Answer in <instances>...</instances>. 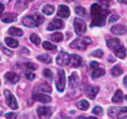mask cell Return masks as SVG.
Segmentation results:
<instances>
[{"label":"cell","mask_w":127,"mask_h":119,"mask_svg":"<svg viewBox=\"0 0 127 119\" xmlns=\"http://www.w3.org/2000/svg\"><path fill=\"white\" fill-rule=\"evenodd\" d=\"M15 7L17 9H19L20 11H23V9H25L27 7V4H26L25 2H23V1H18V2L17 3Z\"/></svg>","instance_id":"obj_36"},{"label":"cell","mask_w":127,"mask_h":119,"mask_svg":"<svg viewBox=\"0 0 127 119\" xmlns=\"http://www.w3.org/2000/svg\"><path fill=\"white\" fill-rule=\"evenodd\" d=\"M67 1H68V2H71V1H73V0H67Z\"/></svg>","instance_id":"obj_52"},{"label":"cell","mask_w":127,"mask_h":119,"mask_svg":"<svg viewBox=\"0 0 127 119\" xmlns=\"http://www.w3.org/2000/svg\"><path fill=\"white\" fill-rule=\"evenodd\" d=\"M4 9H5V6H4V5H3L2 3L0 2V16H1V15H2V14L3 13Z\"/></svg>","instance_id":"obj_45"},{"label":"cell","mask_w":127,"mask_h":119,"mask_svg":"<svg viewBox=\"0 0 127 119\" xmlns=\"http://www.w3.org/2000/svg\"><path fill=\"white\" fill-rule=\"evenodd\" d=\"M123 100V94L122 91L117 90L115 92L114 97H112V102L117 103H122Z\"/></svg>","instance_id":"obj_21"},{"label":"cell","mask_w":127,"mask_h":119,"mask_svg":"<svg viewBox=\"0 0 127 119\" xmlns=\"http://www.w3.org/2000/svg\"><path fill=\"white\" fill-rule=\"evenodd\" d=\"M30 40L31 41L34 43L35 45H39L40 43V38H39V36L34 33L32 34L31 36H30Z\"/></svg>","instance_id":"obj_34"},{"label":"cell","mask_w":127,"mask_h":119,"mask_svg":"<svg viewBox=\"0 0 127 119\" xmlns=\"http://www.w3.org/2000/svg\"><path fill=\"white\" fill-rule=\"evenodd\" d=\"M79 82V76L76 72H73L69 77V85L71 88H75L77 87Z\"/></svg>","instance_id":"obj_18"},{"label":"cell","mask_w":127,"mask_h":119,"mask_svg":"<svg viewBox=\"0 0 127 119\" xmlns=\"http://www.w3.org/2000/svg\"><path fill=\"white\" fill-rule=\"evenodd\" d=\"M8 33L12 36H17V37H20L23 35V30L16 27H11L8 30Z\"/></svg>","instance_id":"obj_22"},{"label":"cell","mask_w":127,"mask_h":119,"mask_svg":"<svg viewBox=\"0 0 127 119\" xmlns=\"http://www.w3.org/2000/svg\"><path fill=\"white\" fill-rule=\"evenodd\" d=\"M0 59H1V58H0Z\"/></svg>","instance_id":"obj_56"},{"label":"cell","mask_w":127,"mask_h":119,"mask_svg":"<svg viewBox=\"0 0 127 119\" xmlns=\"http://www.w3.org/2000/svg\"><path fill=\"white\" fill-rule=\"evenodd\" d=\"M2 112H0V116L2 115Z\"/></svg>","instance_id":"obj_51"},{"label":"cell","mask_w":127,"mask_h":119,"mask_svg":"<svg viewBox=\"0 0 127 119\" xmlns=\"http://www.w3.org/2000/svg\"><path fill=\"white\" fill-rule=\"evenodd\" d=\"M70 57V55L67 52L61 51L58 54V55L56 58L57 64L59 65H69Z\"/></svg>","instance_id":"obj_8"},{"label":"cell","mask_w":127,"mask_h":119,"mask_svg":"<svg viewBox=\"0 0 127 119\" xmlns=\"http://www.w3.org/2000/svg\"><path fill=\"white\" fill-rule=\"evenodd\" d=\"M109 1H112V0H102V2L103 3V5H106V6H108L109 5V3H110V2Z\"/></svg>","instance_id":"obj_46"},{"label":"cell","mask_w":127,"mask_h":119,"mask_svg":"<svg viewBox=\"0 0 127 119\" xmlns=\"http://www.w3.org/2000/svg\"><path fill=\"white\" fill-rule=\"evenodd\" d=\"M82 58H81V56H79L78 55H76V54H73V55H70L69 65L71 67L78 68L82 65Z\"/></svg>","instance_id":"obj_12"},{"label":"cell","mask_w":127,"mask_h":119,"mask_svg":"<svg viewBox=\"0 0 127 119\" xmlns=\"http://www.w3.org/2000/svg\"><path fill=\"white\" fill-rule=\"evenodd\" d=\"M89 106H90V104H89V103L86 100H82L81 101H79L77 103V107L80 110H82V111L87 110L89 108Z\"/></svg>","instance_id":"obj_28"},{"label":"cell","mask_w":127,"mask_h":119,"mask_svg":"<svg viewBox=\"0 0 127 119\" xmlns=\"http://www.w3.org/2000/svg\"><path fill=\"white\" fill-rule=\"evenodd\" d=\"M92 112L95 115H101L102 113H103V109L102 107L100 106H95L92 111Z\"/></svg>","instance_id":"obj_38"},{"label":"cell","mask_w":127,"mask_h":119,"mask_svg":"<svg viewBox=\"0 0 127 119\" xmlns=\"http://www.w3.org/2000/svg\"><path fill=\"white\" fill-rule=\"evenodd\" d=\"M37 59L39 61H40V62H42L46 63V64H49L52 61V57L48 54H43V55H38L37 57Z\"/></svg>","instance_id":"obj_23"},{"label":"cell","mask_w":127,"mask_h":119,"mask_svg":"<svg viewBox=\"0 0 127 119\" xmlns=\"http://www.w3.org/2000/svg\"><path fill=\"white\" fill-rule=\"evenodd\" d=\"M108 113L113 118L123 119L127 117V107H111L108 109Z\"/></svg>","instance_id":"obj_3"},{"label":"cell","mask_w":127,"mask_h":119,"mask_svg":"<svg viewBox=\"0 0 127 119\" xmlns=\"http://www.w3.org/2000/svg\"><path fill=\"white\" fill-rule=\"evenodd\" d=\"M111 32H112V34L116 35H123L127 32V29L124 25L117 24V25H114L111 29Z\"/></svg>","instance_id":"obj_10"},{"label":"cell","mask_w":127,"mask_h":119,"mask_svg":"<svg viewBox=\"0 0 127 119\" xmlns=\"http://www.w3.org/2000/svg\"><path fill=\"white\" fill-rule=\"evenodd\" d=\"M2 51L4 52V53H5V54H6L7 55H8V56H11V55H13L12 51H11L10 49H6V48H5V47L2 48Z\"/></svg>","instance_id":"obj_43"},{"label":"cell","mask_w":127,"mask_h":119,"mask_svg":"<svg viewBox=\"0 0 127 119\" xmlns=\"http://www.w3.org/2000/svg\"><path fill=\"white\" fill-rule=\"evenodd\" d=\"M42 11L46 15H52L55 11V8L51 5H46L43 7Z\"/></svg>","instance_id":"obj_26"},{"label":"cell","mask_w":127,"mask_h":119,"mask_svg":"<svg viewBox=\"0 0 127 119\" xmlns=\"http://www.w3.org/2000/svg\"><path fill=\"white\" fill-rule=\"evenodd\" d=\"M75 12L77 15L81 16V17H85L86 16V11L85 9L82 7V6H78L75 8Z\"/></svg>","instance_id":"obj_32"},{"label":"cell","mask_w":127,"mask_h":119,"mask_svg":"<svg viewBox=\"0 0 127 119\" xmlns=\"http://www.w3.org/2000/svg\"><path fill=\"white\" fill-rule=\"evenodd\" d=\"M78 118H79V119H97V118H95V117H88V118H84V117H82V116H79Z\"/></svg>","instance_id":"obj_47"},{"label":"cell","mask_w":127,"mask_h":119,"mask_svg":"<svg viewBox=\"0 0 127 119\" xmlns=\"http://www.w3.org/2000/svg\"><path fill=\"white\" fill-rule=\"evenodd\" d=\"M27 1H30V2H32V1H33V0H27Z\"/></svg>","instance_id":"obj_54"},{"label":"cell","mask_w":127,"mask_h":119,"mask_svg":"<svg viewBox=\"0 0 127 119\" xmlns=\"http://www.w3.org/2000/svg\"><path fill=\"white\" fill-rule=\"evenodd\" d=\"M0 85H1V82H0Z\"/></svg>","instance_id":"obj_55"},{"label":"cell","mask_w":127,"mask_h":119,"mask_svg":"<svg viewBox=\"0 0 127 119\" xmlns=\"http://www.w3.org/2000/svg\"><path fill=\"white\" fill-rule=\"evenodd\" d=\"M37 88H38V91H40L47 92V93H51L52 92V88L46 82H43V83L39 85Z\"/></svg>","instance_id":"obj_29"},{"label":"cell","mask_w":127,"mask_h":119,"mask_svg":"<svg viewBox=\"0 0 127 119\" xmlns=\"http://www.w3.org/2000/svg\"><path fill=\"white\" fill-rule=\"evenodd\" d=\"M92 40L89 37H85V38H79L73 40L70 46L73 49H76L79 50H85L88 45L91 44Z\"/></svg>","instance_id":"obj_2"},{"label":"cell","mask_w":127,"mask_h":119,"mask_svg":"<svg viewBox=\"0 0 127 119\" xmlns=\"http://www.w3.org/2000/svg\"><path fill=\"white\" fill-rule=\"evenodd\" d=\"M111 74L113 77H119L123 74V69L120 66L116 65L112 68L111 71Z\"/></svg>","instance_id":"obj_30"},{"label":"cell","mask_w":127,"mask_h":119,"mask_svg":"<svg viewBox=\"0 0 127 119\" xmlns=\"http://www.w3.org/2000/svg\"><path fill=\"white\" fill-rule=\"evenodd\" d=\"M98 65H99L98 62H95V61H93V62H91L90 63V67H91V68H97Z\"/></svg>","instance_id":"obj_44"},{"label":"cell","mask_w":127,"mask_h":119,"mask_svg":"<svg viewBox=\"0 0 127 119\" xmlns=\"http://www.w3.org/2000/svg\"><path fill=\"white\" fill-rule=\"evenodd\" d=\"M117 1H118L120 3H122V4L127 5V0H117Z\"/></svg>","instance_id":"obj_49"},{"label":"cell","mask_w":127,"mask_h":119,"mask_svg":"<svg viewBox=\"0 0 127 119\" xmlns=\"http://www.w3.org/2000/svg\"><path fill=\"white\" fill-rule=\"evenodd\" d=\"M5 79L11 84H16L20 80V77L14 72H8L5 74Z\"/></svg>","instance_id":"obj_15"},{"label":"cell","mask_w":127,"mask_h":119,"mask_svg":"<svg viewBox=\"0 0 127 119\" xmlns=\"http://www.w3.org/2000/svg\"><path fill=\"white\" fill-rule=\"evenodd\" d=\"M64 23L63 22V20L60 19H55L53 20L48 26L47 30L48 31H55V30H58L64 29Z\"/></svg>","instance_id":"obj_9"},{"label":"cell","mask_w":127,"mask_h":119,"mask_svg":"<svg viewBox=\"0 0 127 119\" xmlns=\"http://www.w3.org/2000/svg\"><path fill=\"white\" fill-rule=\"evenodd\" d=\"M66 77L64 71L62 69L58 70V79L56 81V88L58 91L63 92L65 88Z\"/></svg>","instance_id":"obj_4"},{"label":"cell","mask_w":127,"mask_h":119,"mask_svg":"<svg viewBox=\"0 0 127 119\" xmlns=\"http://www.w3.org/2000/svg\"><path fill=\"white\" fill-rule=\"evenodd\" d=\"M43 74V76H44L46 78H47V79H52V77H53V74H52V72L51 71V70H49V69H47V68H46V69H44Z\"/></svg>","instance_id":"obj_35"},{"label":"cell","mask_w":127,"mask_h":119,"mask_svg":"<svg viewBox=\"0 0 127 119\" xmlns=\"http://www.w3.org/2000/svg\"><path fill=\"white\" fill-rule=\"evenodd\" d=\"M43 47L46 50H55L57 49V46L55 45L49 43V41H44L43 43Z\"/></svg>","instance_id":"obj_31"},{"label":"cell","mask_w":127,"mask_h":119,"mask_svg":"<svg viewBox=\"0 0 127 119\" xmlns=\"http://www.w3.org/2000/svg\"><path fill=\"white\" fill-rule=\"evenodd\" d=\"M73 25H74V29H75L76 35H82L86 32V29H87L86 23L83 20L77 18V17L75 18Z\"/></svg>","instance_id":"obj_6"},{"label":"cell","mask_w":127,"mask_h":119,"mask_svg":"<svg viewBox=\"0 0 127 119\" xmlns=\"http://www.w3.org/2000/svg\"><path fill=\"white\" fill-rule=\"evenodd\" d=\"M120 46V40L118 38H111L107 40V46L113 51L118 49Z\"/></svg>","instance_id":"obj_16"},{"label":"cell","mask_w":127,"mask_h":119,"mask_svg":"<svg viewBox=\"0 0 127 119\" xmlns=\"http://www.w3.org/2000/svg\"><path fill=\"white\" fill-rule=\"evenodd\" d=\"M50 38L52 41L55 42V43H59L61 41L63 40L64 39V36L62 35V33L61 32H56V33H54L52 35H50Z\"/></svg>","instance_id":"obj_25"},{"label":"cell","mask_w":127,"mask_h":119,"mask_svg":"<svg viewBox=\"0 0 127 119\" xmlns=\"http://www.w3.org/2000/svg\"><path fill=\"white\" fill-rule=\"evenodd\" d=\"M114 54L116 56H117L120 58H125L126 55V49L123 46H120L118 49H117L116 50L114 51Z\"/></svg>","instance_id":"obj_20"},{"label":"cell","mask_w":127,"mask_h":119,"mask_svg":"<svg viewBox=\"0 0 127 119\" xmlns=\"http://www.w3.org/2000/svg\"><path fill=\"white\" fill-rule=\"evenodd\" d=\"M37 112L40 119H49L52 112L50 107L48 106H40L37 109Z\"/></svg>","instance_id":"obj_7"},{"label":"cell","mask_w":127,"mask_h":119,"mask_svg":"<svg viewBox=\"0 0 127 119\" xmlns=\"http://www.w3.org/2000/svg\"><path fill=\"white\" fill-rule=\"evenodd\" d=\"M92 56H94V57H97V58H101L102 55H103V51L100 49H98L96 50H94V52H91V54Z\"/></svg>","instance_id":"obj_37"},{"label":"cell","mask_w":127,"mask_h":119,"mask_svg":"<svg viewBox=\"0 0 127 119\" xmlns=\"http://www.w3.org/2000/svg\"><path fill=\"white\" fill-rule=\"evenodd\" d=\"M23 24L26 26V27H29V28H33V27H35V26H37V23L34 19V17H31V16H26L23 19V21H22Z\"/></svg>","instance_id":"obj_17"},{"label":"cell","mask_w":127,"mask_h":119,"mask_svg":"<svg viewBox=\"0 0 127 119\" xmlns=\"http://www.w3.org/2000/svg\"><path fill=\"white\" fill-rule=\"evenodd\" d=\"M34 20H35V22L37 23V26H39L40 24L43 23V21H44V17L39 13H37V14H34Z\"/></svg>","instance_id":"obj_33"},{"label":"cell","mask_w":127,"mask_h":119,"mask_svg":"<svg viewBox=\"0 0 127 119\" xmlns=\"http://www.w3.org/2000/svg\"><path fill=\"white\" fill-rule=\"evenodd\" d=\"M57 14H58V16H59L62 18H67L70 14V8L67 5H61L58 6Z\"/></svg>","instance_id":"obj_11"},{"label":"cell","mask_w":127,"mask_h":119,"mask_svg":"<svg viewBox=\"0 0 127 119\" xmlns=\"http://www.w3.org/2000/svg\"><path fill=\"white\" fill-rule=\"evenodd\" d=\"M110 11L102 8L98 4H93L91 8V26H102L105 23V20Z\"/></svg>","instance_id":"obj_1"},{"label":"cell","mask_w":127,"mask_h":119,"mask_svg":"<svg viewBox=\"0 0 127 119\" xmlns=\"http://www.w3.org/2000/svg\"><path fill=\"white\" fill-rule=\"evenodd\" d=\"M5 41V43L11 48H17L19 46V42L17 40L11 38H6Z\"/></svg>","instance_id":"obj_24"},{"label":"cell","mask_w":127,"mask_h":119,"mask_svg":"<svg viewBox=\"0 0 127 119\" xmlns=\"http://www.w3.org/2000/svg\"><path fill=\"white\" fill-rule=\"evenodd\" d=\"M17 19V16L14 13H5L1 16V20L2 22L6 23H10L15 22Z\"/></svg>","instance_id":"obj_13"},{"label":"cell","mask_w":127,"mask_h":119,"mask_svg":"<svg viewBox=\"0 0 127 119\" xmlns=\"http://www.w3.org/2000/svg\"><path fill=\"white\" fill-rule=\"evenodd\" d=\"M26 67L28 69L32 70V71H35L37 68V65L36 64H34V63H26Z\"/></svg>","instance_id":"obj_39"},{"label":"cell","mask_w":127,"mask_h":119,"mask_svg":"<svg viewBox=\"0 0 127 119\" xmlns=\"http://www.w3.org/2000/svg\"><path fill=\"white\" fill-rule=\"evenodd\" d=\"M125 98H126V100H127V96H126V97H125Z\"/></svg>","instance_id":"obj_53"},{"label":"cell","mask_w":127,"mask_h":119,"mask_svg":"<svg viewBox=\"0 0 127 119\" xmlns=\"http://www.w3.org/2000/svg\"><path fill=\"white\" fill-rule=\"evenodd\" d=\"M119 19H120V16H119V15H117V14H114V15L111 16V17L109 18V22H110V23H114V22L117 21Z\"/></svg>","instance_id":"obj_41"},{"label":"cell","mask_w":127,"mask_h":119,"mask_svg":"<svg viewBox=\"0 0 127 119\" xmlns=\"http://www.w3.org/2000/svg\"><path fill=\"white\" fill-rule=\"evenodd\" d=\"M98 91H99L98 87H91L86 91V95L88 98L94 100L96 97Z\"/></svg>","instance_id":"obj_19"},{"label":"cell","mask_w":127,"mask_h":119,"mask_svg":"<svg viewBox=\"0 0 127 119\" xmlns=\"http://www.w3.org/2000/svg\"><path fill=\"white\" fill-rule=\"evenodd\" d=\"M123 84L126 87H127V75L124 77L123 79Z\"/></svg>","instance_id":"obj_48"},{"label":"cell","mask_w":127,"mask_h":119,"mask_svg":"<svg viewBox=\"0 0 127 119\" xmlns=\"http://www.w3.org/2000/svg\"><path fill=\"white\" fill-rule=\"evenodd\" d=\"M105 74V71L104 69H102V68H96L94 71L91 77H92L93 79H96V78H99L100 77L104 76Z\"/></svg>","instance_id":"obj_27"},{"label":"cell","mask_w":127,"mask_h":119,"mask_svg":"<svg viewBox=\"0 0 127 119\" xmlns=\"http://www.w3.org/2000/svg\"><path fill=\"white\" fill-rule=\"evenodd\" d=\"M26 78L29 80H33L35 78V74L32 73H27L26 74Z\"/></svg>","instance_id":"obj_42"},{"label":"cell","mask_w":127,"mask_h":119,"mask_svg":"<svg viewBox=\"0 0 127 119\" xmlns=\"http://www.w3.org/2000/svg\"><path fill=\"white\" fill-rule=\"evenodd\" d=\"M4 95L5 97V100H6V103L8 104V106L14 110L17 109L18 104H17V100H16L15 97L13 95V94L8 90H5V91H4Z\"/></svg>","instance_id":"obj_5"},{"label":"cell","mask_w":127,"mask_h":119,"mask_svg":"<svg viewBox=\"0 0 127 119\" xmlns=\"http://www.w3.org/2000/svg\"><path fill=\"white\" fill-rule=\"evenodd\" d=\"M5 118L6 119H17V115L14 112H8L5 114Z\"/></svg>","instance_id":"obj_40"},{"label":"cell","mask_w":127,"mask_h":119,"mask_svg":"<svg viewBox=\"0 0 127 119\" xmlns=\"http://www.w3.org/2000/svg\"><path fill=\"white\" fill-rule=\"evenodd\" d=\"M32 98L34 100H36V101H39V102L44 103H49L52 100V98L49 96L46 95V94H41V93L34 94L33 96H32Z\"/></svg>","instance_id":"obj_14"},{"label":"cell","mask_w":127,"mask_h":119,"mask_svg":"<svg viewBox=\"0 0 127 119\" xmlns=\"http://www.w3.org/2000/svg\"><path fill=\"white\" fill-rule=\"evenodd\" d=\"M64 119H73V118H71L70 117H66V118H64Z\"/></svg>","instance_id":"obj_50"}]
</instances>
